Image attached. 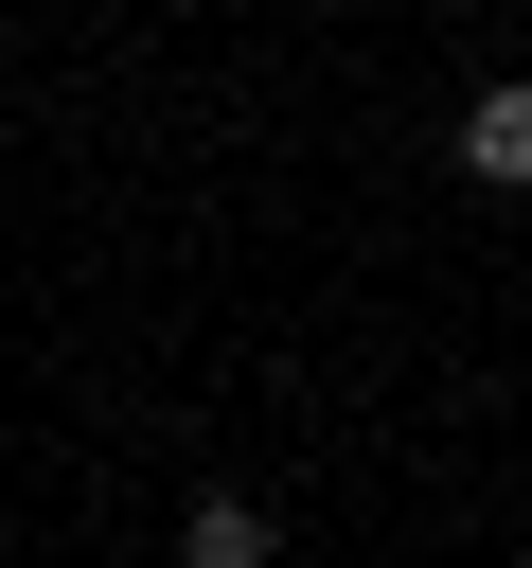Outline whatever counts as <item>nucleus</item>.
Returning <instances> with one entry per match:
<instances>
[{"label": "nucleus", "mask_w": 532, "mask_h": 568, "mask_svg": "<svg viewBox=\"0 0 532 568\" xmlns=\"http://www.w3.org/2000/svg\"><path fill=\"white\" fill-rule=\"evenodd\" d=\"M461 178H497V195H532V71H497V89L461 106Z\"/></svg>", "instance_id": "nucleus-1"}, {"label": "nucleus", "mask_w": 532, "mask_h": 568, "mask_svg": "<svg viewBox=\"0 0 532 568\" xmlns=\"http://www.w3.org/2000/svg\"><path fill=\"white\" fill-rule=\"evenodd\" d=\"M177 550H195V568H266L284 532H266V497H195V515H177Z\"/></svg>", "instance_id": "nucleus-2"}]
</instances>
